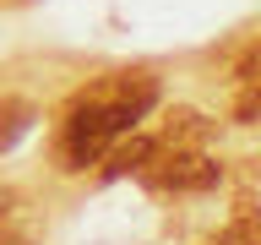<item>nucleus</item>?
<instances>
[{
  "instance_id": "nucleus-5",
  "label": "nucleus",
  "mask_w": 261,
  "mask_h": 245,
  "mask_svg": "<svg viewBox=\"0 0 261 245\" xmlns=\"http://www.w3.org/2000/svg\"><path fill=\"white\" fill-rule=\"evenodd\" d=\"M28 126H33V109H28V104H0V153H6Z\"/></svg>"
},
{
  "instance_id": "nucleus-3",
  "label": "nucleus",
  "mask_w": 261,
  "mask_h": 245,
  "mask_svg": "<svg viewBox=\"0 0 261 245\" xmlns=\"http://www.w3.org/2000/svg\"><path fill=\"white\" fill-rule=\"evenodd\" d=\"M158 153V136H120V142H109V153H103V180H125V175H142V163Z\"/></svg>"
},
{
  "instance_id": "nucleus-2",
  "label": "nucleus",
  "mask_w": 261,
  "mask_h": 245,
  "mask_svg": "<svg viewBox=\"0 0 261 245\" xmlns=\"http://www.w3.org/2000/svg\"><path fill=\"white\" fill-rule=\"evenodd\" d=\"M142 180L152 185V191H212L218 180H223V163L218 158H207V153H191V147H169L163 153V142H158V153L142 163Z\"/></svg>"
},
{
  "instance_id": "nucleus-4",
  "label": "nucleus",
  "mask_w": 261,
  "mask_h": 245,
  "mask_svg": "<svg viewBox=\"0 0 261 245\" xmlns=\"http://www.w3.org/2000/svg\"><path fill=\"white\" fill-rule=\"evenodd\" d=\"M212 245H261V207H240Z\"/></svg>"
},
{
  "instance_id": "nucleus-1",
  "label": "nucleus",
  "mask_w": 261,
  "mask_h": 245,
  "mask_svg": "<svg viewBox=\"0 0 261 245\" xmlns=\"http://www.w3.org/2000/svg\"><path fill=\"white\" fill-rule=\"evenodd\" d=\"M158 104V82L147 71H114V77L93 82L87 93L71 104L60 131V169H87L109 153V142H120L147 109Z\"/></svg>"
}]
</instances>
